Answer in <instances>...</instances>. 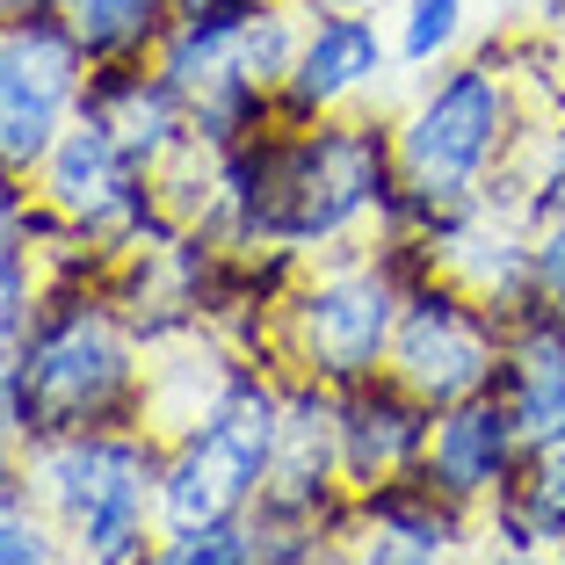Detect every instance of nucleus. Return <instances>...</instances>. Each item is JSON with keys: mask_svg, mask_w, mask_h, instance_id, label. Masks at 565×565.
Instances as JSON below:
<instances>
[{"mask_svg": "<svg viewBox=\"0 0 565 565\" xmlns=\"http://www.w3.org/2000/svg\"><path fill=\"white\" fill-rule=\"evenodd\" d=\"M225 174V247H282L312 262L327 247L377 233L384 203L399 189L392 109L355 117H276L262 138L217 152Z\"/></svg>", "mask_w": 565, "mask_h": 565, "instance_id": "f257e3e1", "label": "nucleus"}, {"mask_svg": "<svg viewBox=\"0 0 565 565\" xmlns=\"http://www.w3.org/2000/svg\"><path fill=\"white\" fill-rule=\"evenodd\" d=\"M420 239H349L327 247L290 276L262 333V363L282 377H319L333 392L377 377L392 363V333L406 312V282L428 276Z\"/></svg>", "mask_w": 565, "mask_h": 565, "instance_id": "f03ea898", "label": "nucleus"}, {"mask_svg": "<svg viewBox=\"0 0 565 565\" xmlns=\"http://www.w3.org/2000/svg\"><path fill=\"white\" fill-rule=\"evenodd\" d=\"M536 124L530 87L515 81L500 36L471 44L435 73H414L392 102V152H399V182L428 211L471 203L522 160Z\"/></svg>", "mask_w": 565, "mask_h": 565, "instance_id": "7ed1b4c3", "label": "nucleus"}, {"mask_svg": "<svg viewBox=\"0 0 565 565\" xmlns=\"http://www.w3.org/2000/svg\"><path fill=\"white\" fill-rule=\"evenodd\" d=\"M15 370L30 399V443L146 420L152 349L109 282H44L15 341Z\"/></svg>", "mask_w": 565, "mask_h": 565, "instance_id": "20e7f679", "label": "nucleus"}, {"mask_svg": "<svg viewBox=\"0 0 565 565\" xmlns=\"http://www.w3.org/2000/svg\"><path fill=\"white\" fill-rule=\"evenodd\" d=\"M160 457L167 435L152 420L44 435L22 449L30 500L66 530L73 558L87 565H138L152 551V536H160Z\"/></svg>", "mask_w": 565, "mask_h": 565, "instance_id": "39448f33", "label": "nucleus"}, {"mask_svg": "<svg viewBox=\"0 0 565 565\" xmlns=\"http://www.w3.org/2000/svg\"><path fill=\"white\" fill-rule=\"evenodd\" d=\"M282 443V370L262 355L233 370V384L196 420L167 435L160 457V530L174 522H233L262 508V486L276 471Z\"/></svg>", "mask_w": 565, "mask_h": 565, "instance_id": "423d86ee", "label": "nucleus"}, {"mask_svg": "<svg viewBox=\"0 0 565 565\" xmlns=\"http://www.w3.org/2000/svg\"><path fill=\"white\" fill-rule=\"evenodd\" d=\"M30 189H36L44 211H58L73 233H87L109 262H124V254L174 233L167 211H160V189H152V167L102 117H87V109L66 124V138L51 146V160L30 174Z\"/></svg>", "mask_w": 565, "mask_h": 565, "instance_id": "0eeeda50", "label": "nucleus"}, {"mask_svg": "<svg viewBox=\"0 0 565 565\" xmlns=\"http://www.w3.org/2000/svg\"><path fill=\"white\" fill-rule=\"evenodd\" d=\"M87 51L66 15H0V174L30 182L87 102Z\"/></svg>", "mask_w": 565, "mask_h": 565, "instance_id": "6e6552de", "label": "nucleus"}, {"mask_svg": "<svg viewBox=\"0 0 565 565\" xmlns=\"http://www.w3.org/2000/svg\"><path fill=\"white\" fill-rule=\"evenodd\" d=\"M500 355H508V312L479 305L471 290H457L449 276H420L406 282V312L392 333V377L428 406H457L479 399L500 384Z\"/></svg>", "mask_w": 565, "mask_h": 565, "instance_id": "1a4fd4ad", "label": "nucleus"}, {"mask_svg": "<svg viewBox=\"0 0 565 565\" xmlns=\"http://www.w3.org/2000/svg\"><path fill=\"white\" fill-rule=\"evenodd\" d=\"M435 276H449L457 290H471L493 312H522L536 298V233L522 211V174L508 167L486 196L435 211V225L420 233Z\"/></svg>", "mask_w": 565, "mask_h": 565, "instance_id": "9d476101", "label": "nucleus"}, {"mask_svg": "<svg viewBox=\"0 0 565 565\" xmlns=\"http://www.w3.org/2000/svg\"><path fill=\"white\" fill-rule=\"evenodd\" d=\"M399 87H406V66L392 51L384 15H305L298 58H290L276 109L290 124L355 117V109H392Z\"/></svg>", "mask_w": 565, "mask_h": 565, "instance_id": "9b49d317", "label": "nucleus"}, {"mask_svg": "<svg viewBox=\"0 0 565 565\" xmlns=\"http://www.w3.org/2000/svg\"><path fill=\"white\" fill-rule=\"evenodd\" d=\"M333 536H341V565H471L486 551V522L435 493L420 471L349 493Z\"/></svg>", "mask_w": 565, "mask_h": 565, "instance_id": "f8f14e48", "label": "nucleus"}, {"mask_svg": "<svg viewBox=\"0 0 565 565\" xmlns=\"http://www.w3.org/2000/svg\"><path fill=\"white\" fill-rule=\"evenodd\" d=\"M349 479H341V392L319 377H282V443L262 486L268 522H341Z\"/></svg>", "mask_w": 565, "mask_h": 565, "instance_id": "ddd939ff", "label": "nucleus"}, {"mask_svg": "<svg viewBox=\"0 0 565 565\" xmlns=\"http://www.w3.org/2000/svg\"><path fill=\"white\" fill-rule=\"evenodd\" d=\"M522 465H530V443H522L515 414L500 406V392L435 406V435H428V457H420V479L435 493H449L471 515H486L522 479Z\"/></svg>", "mask_w": 565, "mask_h": 565, "instance_id": "4468645a", "label": "nucleus"}, {"mask_svg": "<svg viewBox=\"0 0 565 565\" xmlns=\"http://www.w3.org/2000/svg\"><path fill=\"white\" fill-rule=\"evenodd\" d=\"M428 435H435V406L414 399L392 370L349 384L341 392V479H349V493L414 479L420 457H428Z\"/></svg>", "mask_w": 565, "mask_h": 565, "instance_id": "2eb2a0df", "label": "nucleus"}, {"mask_svg": "<svg viewBox=\"0 0 565 565\" xmlns=\"http://www.w3.org/2000/svg\"><path fill=\"white\" fill-rule=\"evenodd\" d=\"M500 406L515 414L522 443H558L565 435V312L522 305L508 312V355H500Z\"/></svg>", "mask_w": 565, "mask_h": 565, "instance_id": "dca6fc26", "label": "nucleus"}, {"mask_svg": "<svg viewBox=\"0 0 565 565\" xmlns=\"http://www.w3.org/2000/svg\"><path fill=\"white\" fill-rule=\"evenodd\" d=\"M81 109L109 124V131H117L146 167L174 160V152L196 138V131H189V95L167 81L152 58H146V66H95V73H87V102H81Z\"/></svg>", "mask_w": 565, "mask_h": 565, "instance_id": "f3484780", "label": "nucleus"}, {"mask_svg": "<svg viewBox=\"0 0 565 565\" xmlns=\"http://www.w3.org/2000/svg\"><path fill=\"white\" fill-rule=\"evenodd\" d=\"M479 522H486V544H508V551H558L565 544V435L530 449L522 479Z\"/></svg>", "mask_w": 565, "mask_h": 565, "instance_id": "a211bd4d", "label": "nucleus"}, {"mask_svg": "<svg viewBox=\"0 0 565 565\" xmlns=\"http://www.w3.org/2000/svg\"><path fill=\"white\" fill-rule=\"evenodd\" d=\"M58 15L81 36L87 66H146L182 22V0H66Z\"/></svg>", "mask_w": 565, "mask_h": 565, "instance_id": "6ab92c4d", "label": "nucleus"}, {"mask_svg": "<svg viewBox=\"0 0 565 565\" xmlns=\"http://www.w3.org/2000/svg\"><path fill=\"white\" fill-rule=\"evenodd\" d=\"M384 30H392V51H399L406 81H414V73H435L449 58H465L471 0H392L384 8Z\"/></svg>", "mask_w": 565, "mask_h": 565, "instance_id": "aec40b11", "label": "nucleus"}, {"mask_svg": "<svg viewBox=\"0 0 565 565\" xmlns=\"http://www.w3.org/2000/svg\"><path fill=\"white\" fill-rule=\"evenodd\" d=\"M138 565H262V530H254V515L174 522V530L152 536V551Z\"/></svg>", "mask_w": 565, "mask_h": 565, "instance_id": "412c9836", "label": "nucleus"}, {"mask_svg": "<svg viewBox=\"0 0 565 565\" xmlns=\"http://www.w3.org/2000/svg\"><path fill=\"white\" fill-rule=\"evenodd\" d=\"M522 174V211L536 217H565V109H544V117L530 124V146H522L515 160Z\"/></svg>", "mask_w": 565, "mask_h": 565, "instance_id": "4be33fe9", "label": "nucleus"}, {"mask_svg": "<svg viewBox=\"0 0 565 565\" xmlns=\"http://www.w3.org/2000/svg\"><path fill=\"white\" fill-rule=\"evenodd\" d=\"M0 565H73V544L36 500H15L0 508Z\"/></svg>", "mask_w": 565, "mask_h": 565, "instance_id": "5701e85b", "label": "nucleus"}, {"mask_svg": "<svg viewBox=\"0 0 565 565\" xmlns=\"http://www.w3.org/2000/svg\"><path fill=\"white\" fill-rule=\"evenodd\" d=\"M36 298H44V268H36L30 239H15V247H0V355L22 341V327H30Z\"/></svg>", "mask_w": 565, "mask_h": 565, "instance_id": "b1692460", "label": "nucleus"}, {"mask_svg": "<svg viewBox=\"0 0 565 565\" xmlns=\"http://www.w3.org/2000/svg\"><path fill=\"white\" fill-rule=\"evenodd\" d=\"M536 298L530 305H551L565 312V217H536Z\"/></svg>", "mask_w": 565, "mask_h": 565, "instance_id": "393cba45", "label": "nucleus"}, {"mask_svg": "<svg viewBox=\"0 0 565 565\" xmlns=\"http://www.w3.org/2000/svg\"><path fill=\"white\" fill-rule=\"evenodd\" d=\"M0 435L30 449V399H22V370H15V349L0 355Z\"/></svg>", "mask_w": 565, "mask_h": 565, "instance_id": "a878e982", "label": "nucleus"}, {"mask_svg": "<svg viewBox=\"0 0 565 565\" xmlns=\"http://www.w3.org/2000/svg\"><path fill=\"white\" fill-rule=\"evenodd\" d=\"M30 211H36V189L22 174H0V247H15L30 233Z\"/></svg>", "mask_w": 565, "mask_h": 565, "instance_id": "bb28decb", "label": "nucleus"}, {"mask_svg": "<svg viewBox=\"0 0 565 565\" xmlns=\"http://www.w3.org/2000/svg\"><path fill=\"white\" fill-rule=\"evenodd\" d=\"M15 500H30V465H22V443L0 435V508H15Z\"/></svg>", "mask_w": 565, "mask_h": 565, "instance_id": "cd10ccee", "label": "nucleus"}, {"mask_svg": "<svg viewBox=\"0 0 565 565\" xmlns=\"http://www.w3.org/2000/svg\"><path fill=\"white\" fill-rule=\"evenodd\" d=\"M305 15H384L392 0H298Z\"/></svg>", "mask_w": 565, "mask_h": 565, "instance_id": "c85d7f7f", "label": "nucleus"}, {"mask_svg": "<svg viewBox=\"0 0 565 565\" xmlns=\"http://www.w3.org/2000/svg\"><path fill=\"white\" fill-rule=\"evenodd\" d=\"M471 565H551V551H508V544H486Z\"/></svg>", "mask_w": 565, "mask_h": 565, "instance_id": "c756f323", "label": "nucleus"}, {"mask_svg": "<svg viewBox=\"0 0 565 565\" xmlns=\"http://www.w3.org/2000/svg\"><path fill=\"white\" fill-rule=\"evenodd\" d=\"M268 0H182V15H254Z\"/></svg>", "mask_w": 565, "mask_h": 565, "instance_id": "7c9ffc66", "label": "nucleus"}, {"mask_svg": "<svg viewBox=\"0 0 565 565\" xmlns=\"http://www.w3.org/2000/svg\"><path fill=\"white\" fill-rule=\"evenodd\" d=\"M536 30L558 44V58H565V0H544V15H536Z\"/></svg>", "mask_w": 565, "mask_h": 565, "instance_id": "2f4dec72", "label": "nucleus"}, {"mask_svg": "<svg viewBox=\"0 0 565 565\" xmlns=\"http://www.w3.org/2000/svg\"><path fill=\"white\" fill-rule=\"evenodd\" d=\"M51 8H66V0H0V15H51Z\"/></svg>", "mask_w": 565, "mask_h": 565, "instance_id": "473e14b6", "label": "nucleus"}, {"mask_svg": "<svg viewBox=\"0 0 565 565\" xmlns=\"http://www.w3.org/2000/svg\"><path fill=\"white\" fill-rule=\"evenodd\" d=\"M551 565H565V544H558V551H551Z\"/></svg>", "mask_w": 565, "mask_h": 565, "instance_id": "72a5a7b5", "label": "nucleus"}, {"mask_svg": "<svg viewBox=\"0 0 565 565\" xmlns=\"http://www.w3.org/2000/svg\"><path fill=\"white\" fill-rule=\"evenodd\" d=\"M73 565H87V558H73Z\"/></svg>", "mask_w": 565, "mask_h": 565, "instance_id": "f704fd0d", "label": "nucleus"}]
</instances>
